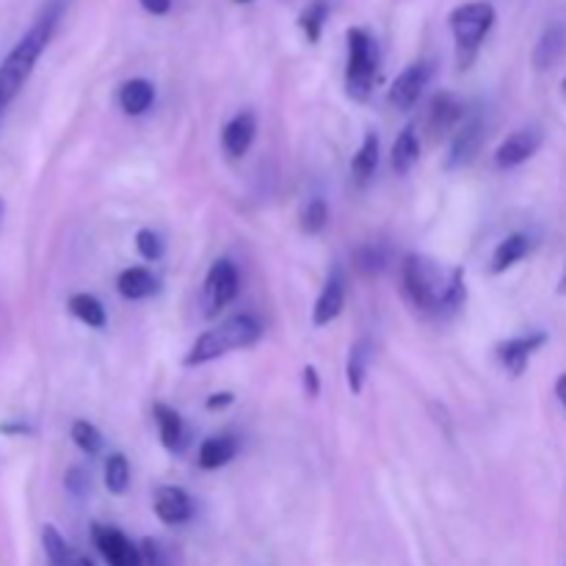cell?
<instances>
[{
    "mask_svg": "<svg viewBox=\"0 0 566 566\" xmlns=\"http://www.w3.org/2000/svg\"><path fill=\"white\" fill-rule=\"evenodd\" d=\"M64 7H67V0H47L45 9L31 23V29L20 36L18 45L9 51V56L0 64V113H3V108H9V102L29 84L42 53L47 51L53 34H56Z\"/></svg>",
    "mask_w": 566,
    "mask_h": 566,
    "instance_id": "7a4b0ae2",
    "label": "cell"
},
{
    "mask_svg": "<svg viewBox=\"0 0 566 566\" xmlns=\"http://www.w3.org/2000/svg\"><path fill=\"white\" fill-rule=\"evenodd\" d=\"M260 337L263 323L257 321L255 315H249V312H238V315L226 318L219 326L199 334V337L193 340V346L188 348L182 365H186V368H199V365L213 363V359L224 357V354L230 352H241V348L255 346Z\"/></svg>",
    "mask_w": 566,
    "mask_h": 566,
    "instance_id": "3957f363",
    "label": "cell"
},
{
    "mask_svg": "<svg viewBox=\"0 0 566 566\" xmlns=\"http://www.w3.org/2000/svg\"><path fill=\"white\" fill-rule=\"evenodd\" d=\"M153 509L164 525H186L193 517V500L186 489L180 487H158L153 498Z\"/></svg>",
    "mask_w": 566,
    "mask_h": 566,
    "instance_id": "5bb4252c",
    "label": "cell"
},
{
    "mask_svg": "<svg viewBox=\"0 0 566 566\" xmlns=\"http://www.w3.org/2000/svg\"><path fill=\"white\" fill-rule=\"evenodd\" d=\"M136 249L144 260L158 263L164 257V238L155 230H138L136 233Z\"/></svg>",
    "mask_w": 566,
    "mask_h": 566,
    "instance_id": "d6a6232c",
    "label": "cell"
},
{
    "mask_svg": "<svg viewBox=\"0 0 566 566\" xmlns=\"http://www.w3.org/2000/svg\"><path fill=\"white\" fill-rule=\"evenodd\" d=\"M42 547H45L47 566H67L75 555V550L69 547V542L58 533L56 525L42 528Z\"/></svg>",
    "mask_w": 566,
    "mask_h": 566,
    "instance_id": "4316f807",
    "label": "cell"
},
{
    "mask_svg": "<svg viewBox=\"0 0 566 566\" xmlns=\"http://www.w3.org/2000/svg\"><path fill=\"white\" fill-rule=\"evenodd\" d=\"M533 249V241L528 233H514L506 235L492 252V260H489V271L492 274H506L509 268H514L517 263L525 260Z\"/></svg>",
    "mask_w": 566,
    "mask_h": 566,
    "instance_id": "e0dca14e",
    "label": "cell"
},
{
    "mask_svg": "<svg viewBox=\"0 0 566 566\" xmlns=\"http://www.w3.org/2000/svg\"><path fill=\"white\" fill-rule=\"evenodd\" d=\"M343 307H346V274L334 266L326 282H323L321 293H318L315 307H312V323L315 326H329L332 321H337Z\"/></svg>",
    "mask_w": 566,
    "mask_h": 566,
    "instance_id": "7c38bea8",
    "label": "cell"
},
{
    "mask_svg": "<svg viewBox=\"0 0 566 566\" xmlns=\"http://www.w3.org/2000/svg\"><path fill=\"white\" fill-rule=\"evenodd\" d=\"M555 396H558L561 407L566 409V374H561L558 381H555Z\"/></svg>",
    "mask_w": 566,
    "mask_h": 566,
    "instance_id": "74e56055",
    "label": "cell"
},
{
    "mask_svg": "<svg viewBox=\"0 0 566 566\" xmlns=\"http://www.w3.org/2000/svg\"><path fill=\"white\" fill-rule=\"evenodd\" d=\"M64 484H67V489L75 498H84V495L89 492V476H86L80 467H73V470L67 473V478H64Z\"/></svg>",
    "mask_w": 566,
    "mask_h": 566,
    "instance_id": "836d02e7",
    "label": "cell"
},
{
    "mask_svg": "<svg viewBox=\"0 0 566 566\" xmlns=\"http://www.w3.org/2000/svg\"><path fill=\"white\" fill-rule=\"evenodd\" d=\"M153 414H155V423H158V434L166 451L171 453L182 451V445H186V423H182L180 412L166 407V403H155Z\"/></svg>",
    "mask_w": 566,
    "mask_h": 566,
    "instance_id": "ffe728a7",
    "label": "cell"
},
{
    "mask_svg": "<svg viewBox=\"0 0 566 566\" xmlns=\"http://www.w3.org/2000/svg\"><path fill=\"white\" fill-rule=\"evenodd\" d=\"M558 293L566 296V268H564V277L558 279Z\"/></svg>",
    "mask_w": 566,
    "mask_h": 566,
    "instance_id": "ab89813d",
    "label": "cell"
},
{
    "mask_svg": "<svg viewBox=\"0 0 566 566\" xmlns=\"http://www.w3.org/2000/svg\"><path fill=\"white\" fill-rule=\"evenodd\" d=\"M542 142V127H520V131H514L511 136H506L503 142H500V147L495 149V166H498V169H517V166H522L525 160H531L533 155L539 153Z\"/></svg>",
    "mask_w": 566,
    "mask_h": 566,
    "instance_id": "9c48e42d",
    "label": "cell"
},
{
    "mask_svg": "<svg viewBox=\"0 0 566 566\" xmlns=\"http://www.w3.org/2000/svg\"><path fill=\"white\" fill-rule=\"evenodd\" d=\"M564 91H566V80H564Z\"/></svg>",
    "mask_w": 566,
    "mask_h": 566,
    "instance_id": "7bdbcfd3",
    "label": "cell"
},
{
    "mask_svg": "<svg viewBox=\"0 0 566 566\" xmlns=\"http://www.w3.org/2000/svg\"><path fill=\"white\" fill-rule=\"evenodd\" d=\"M73 442L86 453V456H97L102 451V434L95 423L89 420H75L73 423Z\"/></svg>",
    "mask_w": 566,
    "mask_h": 566,
    "instance_id": "f1b7e54d",
    "label": "cell"
},
{
    "mask_svg": "<svg viewBox=\"0 0 566 566\" xmlns=\"http://www.w3.org/2000/svg\"><path fill=\"white\" fill-rule=\"evenodd\" d=\"M379 149H381L379 136H376L374 131L365 133L363 144H359L357 155H354V160H352L354 180L365 182L376 175V169H379Z\"/></svg>",
    "mask_w": 566,
    "mask_h": 566,
    "instance_id": "cb8c5ba5",
    "label": "cell"
},
{
    "mask_svg": "<svg viewBox=\"0 0 566 566\" xmlns=\"http://www.w3.org/2000/svg\"><path fill=\"white\" fill-rule=\"evenodd\" d=\"M547 343V334L544 332H528L520 337H511L498 346V359L511 376H522L528 370L533 354Z\"/></svg>",
    "mask_w": 566,
    "mask_h": 566,
    "instance_id": "4fadbf2b",
    "label": "cell"
},
{
    "mask_svg": "<svg viewBox=\"0 0 566 566\" xmlns=\"http://www.w3.org/2000/svg\"><path fill=\"white\" fill-rule=\"evenodd\" d=\"M387 263H390V257H387L385 246L379 244L363 246V249H357V255H354V268L368 279L379 277V274L387 268Z\"/></svg>",
    "mask_w": 566,
    "mask_h": 566,
    "instance_id": "83f0119b",
    "label": "cell"
},
{
    "mask_svg": "<svg viewBox=\"0 0 566 566\" xmlns=\"http://www.w3.org/2000/svg\"><path fill=\"white\" fill-rule=\"evenodd\" d=\"M233 401H235L233 392H213V396H210L208 401H204V407H208L210 412H215V409L230 407V403H233Z\"/></svg>",
    "mask_w": 566,
    "mask_h": 566,
    "instance_id": "d590c367",
    "label": "cell"
},
{
    "mask_svg": "<svg viewBox=\"0 0 566 566\" xmlns=\"http://www.w3.org/2000/svg\"><path fill=\"white\" fill-rule=\"evenodd\" d=\"M235 456H238V442H235V436L215 434L208 436V440L199 445L197 462L202 470H221V467L230 465Z\"/></svg>",
    "mask_w": 566,
    "mask_h": 566,
    "instance_id": "ac0fdd59",
    "label": "cell"
},
{
    "mask_svg": "<svg viewBox=\"0 0 566 566\" xmlns=\"http://www.w3.org/2000/svg\"><path fill=\"white\" fill-rule=\"evenodd\" d=\"M120 106L127 116H142L153 108L155 102V86L147 78H131L122 84L120 89Z\"/></svg>",
    "mask_w": 566,
    "mask_h": 566,
    "instance_id": "44dd1931",
    "label": "cell"
},
{
    "mask_svg": "<svg viewBox=\"0 0 566 566\" xmlns=\"http://www.w3.org/2000/svg\"><path fill=\"white\" fill-rule=\"evenodd\" d=\"M138 547H142L144 566H175V553H171L169 544L160 542V539L147 536Z\"/></svg>",
    "mask_w": 566,
    "mask_h": 566,
    "instance_id": "4dcf8cb0",
    "label": "cell"
},
{
    "mask_svg": "<svg viewBox=\"0 0 566 566\" xmlns=\"http://www.w3.org/2000/svg\"><path fill=\"white\" fill-rule=\"evenodd\" d=\"M431 73H434V67H431L429 62L409 64V67L398 75L396 84L390 86V95H387L390 106L396 108V111H409V108L418 106V100L423 97L425 86H429Z\"/></svg>",
    "mask_w": 566,
    "mask_h": 566,
    "instance_id": "30bf717a",
    "label": "cell"
},
{
    "mask_svg": "<svg viewBox=\"0 0 566 566\" xmlns=\"http://www.w3.org/2000/svg\"><path fill=\"white\" fill-rule=\"evenodd\" d=\"M138 3H142V9L144 12H149V14H169V9H171V0H138Z\"/></svg>",
    "mask_w": 566,
    "mask_h": 566,
    "instance_id": "8d00e7d4",
    "label": "cell"
},
{
    "mask_svg": "<svg viewBox=\"0 0 566 566\" xmlns=\"http://www.w3.org/2000/svg\"><path fill=\"white\" fill-rule=\"evenodd\" d=\"M102 478H106V489L111 495H125L131 489V462L122 456V453H111L106 459V470H102Z\"/></svg>",
    "mask_w": 566,
    "mask_h": 566,
    "instance_id": "484cf974",
    "label": "cell"
},
{
    "mask_svg": "<svg viewBox=\"0 0 566 566\" xmlns=\"http://www.w3.org/2000/svg\"><path fill=\"white\" fill-rule=\"evenodd\" d=\"M235 3H252V0H235Z\"/></svg>",
    "mask_w": 566,
    "mask_h": 566,
    "instance_id": "60d3db41",
    "label": "cell"
},
{
    "mask_svg": "<svg viewBox=\"0 0 566 566\" xmlns=\"http://www.w3.org/2000/svg\"><path fill=\"white\" fill-rule=\"evenodd\" d=\"M67 566H95V561H91L89 555H80V553H75V555H73V561H69Z\"/></svg>",
    "mask_w": 566,
    "mask_h": 566,
    "instance_id": "f35d334b",
    "label": "cell"
},
{
    "mask_svg": "<svg viewBox=\"0 0 566 566\" xmlns=\"http://www.w3.org/2000/svg\"><path fill=\"white\" fill-rule=\"evenodd\" d=\"M418 158H420L418 133H414L412 125H407L401 133H398L396 144H392V155H390L392 171H396V175H407V171L418 164Z\"/></svg>",
    "mask_w": 566,
    "mask_h": 566,
    "instance_id": "603a6c76",
    "label": "cell"
},
{
    "mask_svg": "<svg viewBox=\"0 0 566 566\" xmlns=\"http://www.w3.org/2000/svg\"><path fill=\"white\" fill-rule=\"evenodd\" d=\"M447 25L453 31V42H456V53H459V64H467L476 58L478 47L487 40V34L495 25V9L492 3H484V0H473L465 7H456L447 18Z\"/></svg>",
    "mask_w": 566,
    "mask_h": 566,
    "instance_id": "5b68a950",
    "label": "cell"
},
{
    "mask_svg": "<svg viewBox=\"0 0 566 566\" xmlns=\"http://www.w3.org/2000/svg\"><path fill=\"white\" fill-rule=\"evenodd\" d=\"M487 138V122H484L481 113H473L459 125V131L453 133L451 149H447V169H465L476 160V155L481 153V144Z\"/></svg>",
    "mask_w": 566,
    "mask_h": 566,
    "instance_id": "ba28073f",
    "label": "cell"
},
{
    "mask_svg": "<svg viewBox=\"0 0 566 566\" xmlns=\"http://www.w3.org/2000/svg\"><path fill=\"white\" fill-rule=\"evenodd\" d=\"M566 56V23H553L544 29L539 36L536 47H533V67L536 69H553L561 58Z\"/></svg>",
    "mask_w": 566,
    "mask_h": 566,
    "instance_id": "2e32d148",
    "label": "cell"
},
{
    "mask_svg": "<svg viewBox=\"0 0 566 566\" xmlns=\"http://www.w3.org/2000/svg\"><path fill=\"white\" fill-rule=\"evenodd\" d=\"M116 290H120L122 299H131V301L149 299V296L158 293V277L142 266L125 268V271L120 274V279H116Z\"/></svg>",
    "mask_w": 566,
    "mask_h": 566,
    "instance_id": "d6986e66",
    "label": "cell"
},
{
    "mask_svg": "<svg viewBox=\"0 0 566 566\" xmlns=\"http://www.w3.org/2000/svg\"><path fill=\"white\" fill-rule=\"evenodd\" d=\"M0 215H3V202H0Z\"/></svg>",
    "mask_w": 566,
    "mask_h": 566,
    "instance_id": "b9f144b4",
    "label": "cell"
},
{
    "mask_svg": "<svg viewBox=\"0 0 566 566\" xmlns=\"http://www.w3.org/2000/svg\"><path fill=\"white\" fill-rule=\"evenodd\" d=\"M326 18H329V9L326 3H321V0L312 3V7L301 14V29H304L307 40L310 42L321 40V31H323V23H326Z\"/></svg>",
    "mask_w": 566,
    "mask_h": 566,
    "instance_id": "1f68e13d",
    "label": "cell"
},
{
    "mask_svg": "<svg viewBox=\"0 0 566 566\" xmlns=\"http://www.w3.org/2000/svg\"><path fill=\"white\" fill-rule=\"evenodd\" d=\"M91 542L100 550L102 561L108 566H144L142 561V547L133 544L120 528L113 525H91Z\"/></svg>",
    "mask_w": 566,
    "mask_h": 566,
    "instance_id": "52a82bcc",
    "label": "cell"
},
{
    "mask_svg": "<svg viewBox=\"0 0 566 566\" xmlns=\"http://www.w3.org/2000/svg\"><path fill=\"white\" fill-rule=\"evenodd\" d=\"M241 290V277H238V268H235L233 260H215L210 266L208 277H204V307H208V315H215V312L224 310L230 301L238 296Z\"/></svg>",
    "mask_w": 566,
    "mask_h": 566,
    "instance_id": "8992f818",
    "label": "cell"
},
{
    "mask_svg": "<svg viewBox=\"0 0 566 566\" xmlns=\"http://www.w3.org/2000/svg\"><path fill=\"white\" fill-rule=\"evenodd\" d=\"M465 122V102L451 91H440L431 100L429 113H425V127H429L431 138H442L447 133H456Z\"/></svg>",
    "mask_w": 566,
    "mask_h": 566,
    "instance_id": "8fae6325",
    "label": "cell"
},
{
    "mask_svg": "<svg viewBox=\"0 0 566 566\" xmlns=\"http://www.w3.org/2000/svg\"><path fill=\"white\" fill-rule=\"evenodd\" d=\"M326 224H329L326 202H323L321 197L310 199V202L304 204V210H301V230H304L307 235H318L323 233V226Z\"/></svg>",
    "mask_w": 566,
    "mask_h": 566,
    "instance_id": "f546056e",
    "label": "cell"
},
{
    "mask_svg": "<svg viewBox=\"0 0 566 566\" xmlns=\"http://www.w3.org/2000/svg\"><path fill=\"white\" fill-rule=\"evenodd\" d=\"M67 307H69V312H73V315L78 318L80 323H86L89 329H106L108 312L97 296L75 293V296H69Z\"/></svg>",
    "mask_w": 566,
    "mask_h": 566,
    "instance_id": "d4e9b609",
    "label": "cell"
},
{
    "mask_svg": "<svg viewBox=\"0 0 566 566\" xmlns=\"http://www.w3.org/2000/svg\"><path fill=\"white\" fill-rule=\"evenodd\" d=\"M301 385H304L307 396L318 398V392H321V379H318V370L312 368V365H307V368L301 370Z\"/></svg>",
    "mask_w": 566,
    "mask_h": 566,
    "instance_id": "e575fe53",
    "label": "cell"
},
{
    "mask_svg": "<svg viewBox=\"0 0 566 566\" xmlns=\"http://www.w3.org/2000/svg\"><path fill=\"white\" fill-rule=\"evenodd\" d=\"M257 136V120L252 111H241L238 116L226 122L224 131H221V144H224L226 155L233 158H244L249 153V147L255 144Z\"/></svg>",
    "mask_w": 566,
    "mask_h": 566,
    "instance_id": "9a60e30c",
    "label": "cell"
},
{
    "mask_svg": "<svg viewBox=\"0 0 566 566\" xmlns=\"http://www.w3.org/2000/svg\"><path fill=\"white\" fill-rule=\"evenodd\" d=\"M370 354H374V346H370L368 337L354 340L352 348H348V363H346V379L348 387H352L354 396H359L365 387V376H368Z\"/></svg>",
    "mask_w": 566,
    "mask_h": 566,
    "instance_id": "7402d4cb",
    "label": "cell"
},
{
    "mask_svg": "<svg viewBox=\"0 0 566 566\" xmlns=\"http://www.w3.org/2000/svg\"><path fill=\"white\" fill-rule=\"evenodd\" d=\"M401 290L418 312H453L465 301V268L442 271L425 255H407L401 263Z\"/></svg>",
    "mask_w": 566,
    "mask_h": 566,
    "instance_id": "6da1fadb",
    "label": "cell"
},
{
    "mask_svg": "<svg viewBox=\"0 0 566 566\" xmlns=\"http://www.w3.org/2000/svg\"><path fill=\"white\" fill-rule=\"evenodd\" d=\"M348 64H346V91L352 100L368 102L379 78V45L365 29L348 31Z\"/></svg>",
    "mask_w": 566,
    "mask_h": 566,
    "instance_id": "277c9868",
    "label": "cell"
}]
</instances>
